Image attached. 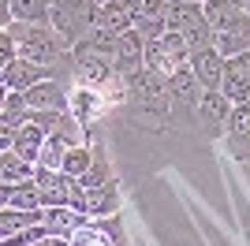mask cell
<instances>
[{"mask_svg":"<svg viewBox=\"0 0 250 246\" xmlns=\"http://www.w3.org/2000/svg\"><path fill=\"white\" fill-rule=\"evenodd\" d=\"M4 30L15 38L19 60L38 63V67H63L71 60V49L63 45V38L52 30L49 22H11Z\"/></svg>","mask_w":250,"mask_h":246,"instance_id":"6da1fadb","label":"cell"},{"mask_svg":"<svg viewBox=\"0 0 250 246\" xmlns=\"http://www.w3.org/2000/svg\"><path fill=\"white\" fill-rule=\"evenodd\" d=\"M97 11H101L97 0H56L49 11V26L63 38L67 49H75L97 34Z\"/></svg>","mask_w":250,"mask_h":246,"instance_id":"7a4b0ae2","label":"cell"},{"mask_svg":"<svg viewBox=\"0 0 250 246\" xmlns=\"http://www.w3.org/2000/svg\"><path fill=\"white\" fill-rule=\"evenodd\" d=\"M202 93H206V86L194 79L190 67L172 75V79H168V108H172V120H168V123H176V127H194Z\"/></svg>","mask_w":250,"mask_h":246,"instance_id":"3957f363","label":"cell"},{"mask_svg":"<svg viewBox=\"0 0 250 246\" xmlns=\"http://www.w3.org/2000/svg\"><path fill=\"white\" fill-rule=\"evenodd\" d=\"M146 67L161 71L165 79H172L176 71L190 67V49L183 34H161L157 41H146Z\"/></svg>","mask_w":250,"mask_h":246,"instance_id":"277c9868","label":"cell"},{"mask_svg":"<svg viewBox=\"0 0 250 246\" xmlns=\"http://www.w3.org/2000/svg\"><path fill=\"white\" fill-rule=\"evenodd\" d=\"M231 108L235 104L224 97L220 90H206L202 93V104H198V120H194V131L206 134V138H224L228 134V120H231Z\"/></svg>","mask_w":250,"mask_h":246,"instance_id":"5b68a950","label":"cell"},{"mask_svg":"<svg viewBox=\"0 0 250 246\" xmlns=\"http://www.w3.org/2000/svg\"><path fill=\"white\" fill-rule=\"evenodd\" d=\"M112 63H116V75H120V79H131L135 71H142V67H146V38L138 30L120 34L116 45H112Z\"/></svg>","mask_w":250,"mask_h":246,"instance_id":"8992f818","label":"cell"},{"mask_svg":"<svg viewBox=\"0 0 250 246\" xmlns=\"http://www.w3.org/2000/svg\"><path fill=\"white\" fill-rule=\"evenodd\" d=\"M220 93L231 104H250V52L224 60V79H220Z\"/></svg>","mask_w":250,"mask_h":246,"instance_id":"52a82bcc","label":"cell"},{"mask_svg":"<svg viewBox=\"0 0 250 246\" xmlns=\"http://www.w3.org/2000/svg\"><path fill=\"white\" fill-rule=\"evenodd\" d=\"M26 104L34 112H71V90L56 79H45L34 90H26Z\"/></svg>","mask_w":250,"mask_h":246,"instance_id":"ba28073f","label":"cell"},{"mask_svg":"<svg viewBox=\"0 0 250 246\" xmlns=\"http://www.w3.org/2000/svg\"><path fill=\"white\" fill-rule=\"evenodd\" d=\"M127 112L138 127H146V131H161L168 120H172V108H168V93L165 97H127Z\"/></svg>","mask_w":250,"mask_h":246,"instance_id":"9c48e42d","label":"cell"},{"mask_svg":"<svg viewBox=\"0 0 250 246\" xmlns=\"http://www.w3.org/2000/svg\"><path fill=\"white\" fill-rule=\"evenodd\" d=\"M135 4H127V0H104L101 11H97V34H108V38H120V34L135 30Z\"/></svg>","mask_w":250,"mask_h":246,"instance_id":"30bf717a","label":"cell"},{"mask_svg":"<svg viewBox=\"0 0 250 246\" xmlns=\"http://www.w3.org/2000/svg\"><path fill=\"white\" fill-rule=\"evenodd\" d=\"M34 183H38V190H42V209L71 205V186H75V179H71V175L56 172V168H38Z\"/></svg>","mask_w":250,"mask_h":246,"instance_id":"8fae6325","label":"cell"},{"mask_svg":"<svg viewBox=\"0 0 250 246\" xmlns=\"http://www.w3.org/2000/svg\"><path fill=\"white\" fill-rule=\"evenodd\" d=\"M224 149H228L235 161L247 164L250 157V104H235L228 120V134H224Z\"/></svg>","mask_w":250,"mask_h":246,"instance_id":"7c38bea8","label":"cell"},{"mask_svg":"<svg viewBox=\"0 0 250 246\" xmlns=\"http://www.w3.org/2000/svg\"><path fill=\"white\" fill-rule=\"evenodd\" d=\"M213 49H217L224 60L250 52V15H239V19L231 22V26L217 30V41H213Z\"/></svg>","mask_w":250,"mask_h":246,"instance_id":"4fadbf2b","label":"cell"},{"mask_svg":"<svg viewBox=\"0 0 250 246\" xmlns=\"http://www.w3.org/2000/svg\"><path fill=\"white\" fill-rule=\"evenodd\" d=\"M190 71H194V79H198L206 90H220V79H224V56H220L217 49L190 52Z\"/></svg>","mask_w":250,"mask_h":246,"instance_id":"5bb4252c","label":"cell"},{"mask_svg":"<svg viewBox=\"0 0 250 246\" xmlns=\"http://www.w3.org/2000/svg\"><path fill=\"white\" fill-rule=\"evenodd\" d=\"M34 175H38V164L22 161L15 149H4V157H0V186H19V183H30Z\"/></svg>","mask_w":250,"mask_h":246,"instance_id":"9a60e30c","label":"cell"},{"mask_svg":"<svg viewBox=\"0 0 250 246\" xmlns=\"http://www.w3.org/2000/svg\"><path fill=\"white\" fill-rule=\"evenodd\" d=\"M194 19H202V4H198V0H168L165 34H183Z\"/></svg>","mask_w":250,"mask_h":246,"instance_id":"2e32d148","label":"cell"},{"mask_svg":"<svg viewBox=\"0 0 250 246\" xmlns=\"http://www.w3.org/2000/svg\"><path fill=\"white\" fill-rule=\"evenodd\" d=\"M34 224H45V209H8L0 213V239L15 235L22 227H34Z\"/></svg>","mask_w":250,"mask_h":246,"instance_id":"e0dca14e","label":"cell"},{"mask_svg":"<svg viewBox=\"0 0 250 246\" xmlns=\"http://www.w3.org/2000/svg\"><path fill=\"white\" fill-rule=\"evenodd\" d=\"M202 15H206V22L213 30H224V26H231V22L239 19V15H247V11H243L235 0H202Z\"/></svg>","mask_w":250,"mask_h":246,"instance_id":"ac0fdd59","label":"cell"},{"mask_svg":"<svg viewBox=\"0 0 250 246\" xmlns=\"http://www.w3.org/2000/svg\"><path fill=\"white\" fill-rule=\"evenodd\" d=\"M0 202L8 209H42V190L38 183H19V186H0Z\"/></svg>","mask_w":250,"mask_h":246,"instance_id":"d6986e66","label":"cell"},{"mask_svg":"<svg viewBox=\"0 0 250 246\" xmlns=\"http://www.w3.org/2000/svg\"><path fill=\"white\" fill-rule=\"evenodd\" d=\"M15 22H49V11L56 0H4Z\"/></svg>","mask_w":250,"mask_h":246,"instance_id":"ffe728a7","label":"cell"},{"mask_svg":"<svg viewBox=\"0 0 250 246\" xmlns=\"http://www.w3.org/2000/svg\"><path fill=\"white\" fill-rule=\"evenodd\" d=\"M94 161H97V153L90 149V145H71L67 157H63V168H60V172L71 175V179H83V175L94 168Z\"/></svg>","mask_w":250,"mask_h":246,"instance_id":"44dd1931","label":"cell"},{"mask_svg":"<svg viewBox=\"0 0 250 246\" xmlns=\"http://www.w3.org/2000/svg\"><path fill=\"white\" fill-rule=\"evenodd\" d=\"M67 149H71V142H67L63 134H49V138H45V149H42V161H38V168H56V172H60V168H63V157H67Z\"/></svg>","mask_w":250,"mask_h":246,"instance_id":"7402d4cb","label":"cell"},{"mask_svg":"<svg viewBox=\"0 0 250 246\" xmlns=\"http://www.w3.org/2000/svg\"><path fill=\"white\" fill-rule=\"evenodd\" d=\"M183 41H187V49H190V52H198V49H213V41H217V30H213V26L206 22V15H202V19H194L187 30H183Z\"/></svg>","mask_w":250,"mask_h":246,"instance_id":"603a6c76","label":"cell"},{"mask_svg":"<svg viewBox=\"0 0 250 246\" xmlns=\"http://www.w3.org/2000/svg\"><path fill=\"white\" fill-rule=\"evenodd\" d=\"M79 186H83V190H104V186H112V172H108V161H104L101 153H97L94 168L79 179Z\"/></svg>","mask_w":250,"mask_h":246,"instance_id":"cb8c5ba5","label":"cell"},{"mask_svg":"<svg viewBox=\"0 0 250 246\" xmlns=\"http://www.w3.org/2000/svg\"><path fill=\"white\" fill-rule=\"evenodd\" d=\"M45 235H49L45 224H34V227H22V231H15V235L0 239V246H34V243H42Z\"/></svg>","mask_w":250,"mask_h":246,"instance_id":"d4e9b609","label":"cell"},{"mask_svg":"<svg viewBox=\"0 0 250 246\" xmlns=\"http://www.w3.org/2000/svg\"><path fill=\"white\" fill-rule=\"evenodd\" d=\"M34 246H75L71 239H63V235H45L42 243H34Z\"/></svg>","mask_w":250,"mask_h":246,"instance_id":"484cf974","label":"cell"},{"mask_svg":"<svg viewBox=\"0 0 250 246\" xmlns=\"http://www.w3.org/2000/svg\"><path fill=\"white\" fill-rule=\"evenodd\" d=\"M97 4H104V0H97ZM127 4H135V0H127Z\"/></svg>","mask_w":250,"mask_h":246,"instance_id":"4316f807","label":"cell"},{"mask_svg":"<svg viewBox=\"0 0 250 246\" xmlns=\"http://www.w3.org/2000/svg\"><path fill=\"white\" fill-rule=\"evenodd\" d=\"M247 164H250V157H247Z\"/></svg>","mask_w":250,"mask_h":246,"instance_id":"83f0119b","label":"cell"},{"mask_svg":"<svg viewBox=\"0 0 250 246\" xmlns=\"http://www.w3.org/2000/svg\"><path fill=\"white\" fill-rule=\"evenodd\" d=\"M198 4H202V0H198Z\"/></svg>","mask_w":250,"mask_h":246,"instance_id":"f1b7e54d","label":"cell"}]
</instances>
